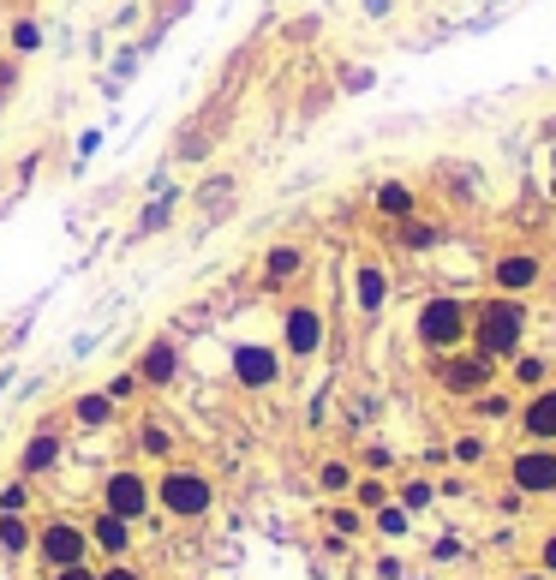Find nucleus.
Returning a JSON list of instances; mask_svg holds the SVG:
<instances>
[{
    "label": "nucleus",
    "mask_w": 556,
    "mask_h": 580,
    "mask_svg": "<svg viewBox=\"0 0 556 580\" xmlns=\"http://www.w3.org/2000/svg\"><path fill=\"white\" fill-rule=\"evenodd\" d=\"M144 449H150V455H168V431H156V425H144Z\"/></svg>",
    "instance_id": "obj_31"
},
{
    "label": "nucleus",
    "mask_w": 556,
    "mask_h": 580,
    "mask_svg": "<svg viewBox=\"0 0 556 580\" xmlns=\"http://www.w3.org/2000/svg\"><path fill=\"white\" fill-rule=\"evenodd\" d=\"M55 580H103V575L84 569V563H67V569H55Z\"/></svg>",
    "instance_id": "obj_33"
},
{
    "label": "nucleus",
    "mask_w": 556,
    "mask_h": 580,
    "mask_svg": "<svg viewBox=\"0 0 556 580\" xmlns=\"http://www.w3.org/2000/svg\"><path fill=\"white\" fill-rule=\"evenodd\" d=\"M431 377H437L443 395L473 401V395H485L490 383H502V365L490 359V353H478V347H454V353H437L431 359Z\"/></svg>",
    "instance_id": "obj_3"
},
{
    "label": "nucleus",
    "mask_w": 556,
    "mask_h": 580,
    "mask_svg": "<svg viewBox=\"0 0 556 580\" xmlns=\"http://www.w3.org/2000/svg\"><path fill=\"white\" fill-rule=\"evenodd\" d=\"M514 401H521V395H514V389L490 383L485 395H473V401H466V407H473V413H478V419H485V425H502V419H514Z\"/></svg>",
    "instance_id": "obj_16"
},
{
    "label": "nucleus",
    "mask_w": 556,
    "mask_h": 580,
    "mask_svg": "<svg viewBox=\"0 0 556 580\" xmlns=\"http://www.w3.org/2000/svg\"><path fill=\"white\" fill-rule=\"evenodd\" d=\"M509 580H556V575H545V569H539V563H533V569H514Z\"/></svg>",
    "instance_id": "obj_35"
},
{
    "label": "nucleus",
    "mask_w": 556,
    "mask_h": 580,
    "mask_svg": "<svg viewBox=\"0 0 556 580\" xmlns=\"http://www.w3.org/2000/svg\"><path fill=\"white\" fill-rule=\"evenodd\" d=\"M330 521H335V533H359V526H365V521H359V514H353V509H335Z\"/></svg>",
    "instance_id": "obj_32"
},
{
    "label": "nucleus",
    "mask_w": 556,
    "mask_h": 580,
    "mask_svg": "<svg viewBox=\"0 0 556 580\" xmlns=\"http://www.w3.org/2000/svg\"><path fill=\"white\" fill-rule=\"evenodd\" d=\"M299 270H306V251L299 246H270V258H263V282H294Z\"/></svg>",
    "instance_id": "obj_17"
},
{
    "label": "nucleus",
    "mask_w": 556,
    "mask_h": 580,
    "mask_svg": "<svg viewBox=\"0 0 556 580\" xmlns=\"http://www.w3.org/2000/svg\"><path fill=\"white\" fill-rule=\"evenodd\" d=\"M395 502H401L407 514H425V509L437 502V478H407V485L395 490Z\"/></svg>",
    "instance_id": "obj_20"
},
{
    "label": "nucleus",
    "mask_w": 556,
    "mask_h": 580,
    "mask_svg": "<svg viewBox=\"0 0 556 580\" xmlns=\"http://www.w3.org/2000/svg\"><path fill=\"white\" fill-rule=\"evenodd\" d=\"M485 437H478V431H466V437H454V449H449V455L454 461H461V466H478V461H485Z\"/></svg>",
    "instance_id": "obj_28"
},
{
    "label": "nucleus",
    "mask_w": 556,
    "mask_h": 580,
    "mask_svg": "<svg viewBox=\"0 0 556 580\" xmlns=\"http://www.w3.org/2000/svg\"><path fill=\"white\" fill-rule=\"evenodd\" d=\"M365 7V19H389V12H395V0H359Z\"/></svg>",
    "instance_id": "obj_34"
},
{
    "label": "nucleus",
    "mask_w": 556,
    "mask_h": 580,
    "mask_svg": "<svg viewBox=\"0 0 556 580\" xmlns=\"http://www.w3.org/2000/svg\"><path fill=\"white\" fill-rule=\"evenodd\" d=\"M437 239H443V228H437V222H425V216H407V222H401V246H407V251H431Z\"/></svg>",
    "instance_id": "obj_22"
},
{
    "label": "nucleus",
    "mask_w": 556,
    "mask_h": 580,
    "mask_svg": "<svg viewBox=\"0 0 556 580\" xmlns=\"http://www.w3.org/2000/svg\"><path fill=\"white\" fill-rule=\"evenodd\" d=\"M103 502H108V514H120V521H138V514H150V478L144 473H114Z\"/></svg>",
    "instance_id": "obj_11"
},
{
    "label": "nucleus",
    "mask_w": 556,
    "mask_h": 580,
    "mask_svg": "<svg viewBox=\"0 0 556 580\" xmlns=\"http://www.w3.org/2000/svg\"><path fill=\"white\" fill-rule=\"evenodd\" d=\"M55 455H60V437H55V431H36V443L24 449V473H43V466H55Z\"/></svg>",
    "instance_id": "obj_25"
},
{
    "label": "nucleus",
    "mask_w": 556,
    "mask_h": 580,
    "mask_svg": "<svg viewBox=\"0 0 556 580\" xmlns=\"http://www.w3.org/2000/svg\"><path fill=\"white\" fill-rule=\"evenodd\" d=\"M103 580H138L132 569H103Z\"/></svg>",
    "instance_id": "obj_36"
},
{
    "label": "nucleus",
    "mask_w": 556,
    "mask_h": 580,
    "mask_svg": "<svg viewBox=\"0 0 556 580\" xmlns=\"http://www.w3.org/2000/svg\"><path fill=\"white\" fill-rule=\"evenodd\" d=\"M371 210H377V216H389V222H407V216H419V192H413L407 180H383L371 192Z\"/></svg>",
    "instance_id": "obj_14"
},
{
    "label": "nucleus",
    "mask_w": 556,
    "mask_h": 580,
    "mask_svg": "<svg viewBox=\"0 0 556 580\" xmlns=\"http://www.w3.org/2000/svg\"><path fill=\"white\" fill-rule=\"evenodd\" d=\"M126 538H132V533H126V521H120V514H96V526H91V545H103L108 557H120V551H126Z\"/></svg>",
    "instance_id": "obj_18"
},
{
    "label": "nucleus",
    "mask_w": 556,
    "mask_h": 580,
    "mask_svg": "<svg viewBox=\"0 0 556 580\" xmlns=\"http://www.w3.org/2000/svg\"><path fill=\"white\" fill-rule=\"evenodd\" d=\"M227 204H234V174H216V180H204V186H198V210L222 216Z\"/></svg>",
    "instance_id": "obj_19"
},
{
    "label": "nucleus",
    "mask_w": 556,
    "mask_h": 580,
    "mask_svg": "<svg viewBox=\"0 0 556 580\" xmlns=\"http://www.w3.org/2000/svg\"><path fill=\"white\" fill-rule=\"evenodd\" d=\"M389 287H395V282H389V270L377 258H365L359 270H353V306H359L365 318H377V311L389 306Z\"/></svg>",
    "instance_id": "obj_13"
},
{
    "label": "nucleus",
    "mask_w": 556,
    "mask_h": 580,
    "mask_svg": "<svg viewBox=\"0 0 556 580\" xmlns=\"http://www.w3.org/2000/svg\"><path fill=\"white\" fill-rule=\"evenodd\" d=\"M227 132V103H216L204 120H186V132H180V144H174V156H186V162H204L210 150H216V138Z\"/></svg>",
    "instance_id": "obj_12"
},
{
    "label": "nucleus",
    "mask_w": 556,
    "mask_h": 580,
    "mask_svg": "<svg viewBox=\"0 0 556 580\" xmlns=\"http://www.w3.org/2000/svg\"><path fill=\"white\" fill-rule=\"evenodd\" d=\"M533 563H539V569H545V575H556V526H551V533H545V538H539Z\"/></svg>",
    "instance_id": "obj_30"
},
{
    "label": "nucleus",
    "mask_w": 556,
    "mask_h": 580,
    "mask_svg": "<svg viewBox=\"0 0 556 580\" xmlns=\"http://www.w3.org/2000/svg\"><path fill=\"white\" fill-rule=\"evenodd\" d=\"M234 377L246 389H275V377H282V353L263 347V342H239L234 347Z\"/></svg>",
    "instance_id": "obj_9"
},
{
    "label": "nucleus",
    "mask_w": 556,
    "mask_h": 580,
    "mask_svg": "<svg viewBox=\"0 0 556 580\" xmlns=\"http://www.w3.org/2000/svg\"><path fill=\"white\" fill-rule=\"evenodd\" d=\"M156 502L174 514V521H198V514H210L216 490H210V478L192 473V466H168V473L156 478Z\"/></svg>",
    "instance_id": "obj_5"
},
{
    "label": "nucleus",
    "mask_w": 556,
    "mask_h": 580,
    "mask_svg": "<svg viewBox=\"0 0 556 580\" xmlns=\"http://www.w3.org/2000/svg\"><path fill=\"white\" fill-rule=\"evenodd\" d=\"M514 431H521V443H556V377L514 401Z\"/></svg>",
    "instance_id": "obj_7"
},
{
    "label": "nucleus",
    "mask_w": 556,
    "mask_h": 580,
    "mask_svg": "<svg viewBox=\"0 0 556 580\" xmlns=\"http://www.w3.org/2000/svg\"><path fill=\"white\" fill-rule=\"evenodd\" d=\"M36 545H43L48 569H67V563H84V551H91V533H79L72 521H48L43 533H36Z\"/></svg>",
    "instance_id": "obj_10"
},
{
    "label": "nucleus",
    "mask_w": 556,
    "mask_h": 580,
    "mask_svg": "<svg viewBox=\"0 0 556 580\" xmlns=\"http://www.w3.org/2000/svg\"><path fill=\"white\" fill-rule=\"evenodd\" d=\"M0 545H7V557H19V551L31 545V526H24L19 514H0Z\"/></svg>",
    "instance_id": "obj_27"
},
{
    "label": "nucleus",
    "mask_w": 556,
    "mask_h": 580,
    "mask_svg": "<svg viewBox=\"0 0 556 580\" xmlns=\"http://www.w3.org/2000/svg\"><path fill=\"white\" fill-rule=\"evenodd\" d=\"M466 335H473V299H461V294H425L419 299V311H413V342L431 353V359L466 347Z\"/></svg>",
    "instance_id": "obj_2"
},
{
    "label": "nucleus",
    "mask_w": 556,
    "mask_h": 580,
    "mask_svg": "<svg viewBox=\"0 0 556 580\" xmlns=\"http://www.w3.org/2000/svg\"><path fill=\"white\" fill-rule=\"evenodd\" d=\"M353 497H359V509H365V514H371V509H383V502L395 497V490H389L383 478H371V473H365V478H353Z\"/></svg>",
    "instance_id": "obj_26"
},
{
    "label": "nucleus",
    "mask_w": 556,
    "mask_h": 580,
    "mask_svg": "<svg viewBox=\"0 0 556 580\" xmlns=\"http://www.w3.org/2000/svg\"><path fill=\"white\" fill-rule=\"evenodd\" d=\"M545 282V258H539V251H497V258H490V294H533V287Z\"/></svg>",
    "instance_id": "obj_6"
},
{
    "label": "nucleus",
    "mask_w": 556,
    "mask_h": 580,
    "mask_svg": "<svg viewBox=\"0 0 556 580\" xmlns=\"http://www.w3.org/2000/svg\"><path fill=\"white\" fill-rule=\"evenodd\" d=\"M509 490L527 502L556 497V443H521L509 455Z\"/></svg>",
    "instance_id": "obj_4"
},
{
    "label": "nucleus",
    "mask_w": 556,
    "mask_h": 580,
    "mask_svg": "<svg viewBox=\"0 0 556 580\" xmlns=\"http://www.w3.org/2000/svg\"><path fill=\"white\" fill-rule=\"evenodd\" d=\"M353 478H359V473H353L347 461H323V466H318V490H323V497H341V490H353Z\"/></svg>",
    "instance_id": "obj_24"
},
{
    "label": "nucleus",
    "mask_w": 556,
    "mask_h": 580,
    "mask_svg": "<svg viewBox=\"0 0 556 580\" xmlns=\"http://www.w3.org/2000/svg\"><path fill=\"white\" fill-rule=\"evenodd\" d=\"M371 526H377V533H383V538H407L413 514H407V509H401V502H395V497H389V502H383V509H371Z\"/></svg>",
    "instance_id": "obj_21"
},
{
    "label": "nucleus",
    "mask_w": 556,
    "mask_h": 580,
    "mask_svg": "<svg viewBox=\"0 0 556 580\" xmlns=\"http://www.w3.org/2000/svg\"><path fill=\"white\" fill-rule=\"evenodd\" d=\"M545 168H551V186H556V144L545 150Z\"/></svg>",
    "instance_id": "obj_37"
},
{
    "label": "nucleus",
    "mask_w": 556,
    "mask_h": 580,
    "mask_svg": "<svg viewBox=\"0 0 556 580\" xmlns=\"http://www.w3.org/2000/svg\"><path fill=\"white\" fill-rule=\"evenodd\" d=\"M527 330H533V311H527L521 294H485V299H473V335H466V347L509 365L527 347Z\"/></svg>",
    "instance_id": "obj_1"
},
{
    "label": "nucleus",
    "mask_w": 556,
    "mask_h": 580,
    "mask_svg": "<svg viewBox=\"0 0 556 580\" xmlns=\"http://www.w3.org/2000/svg\"><path fill=\"white\" fill-rule=\"evenodd\" d=\"M138 371H144V383H168V377H174V347L168 342H150V353H144Z\"/></svg>",
    "instance_id": "obj_23"
},
{
    "label": "nucleus",
    "mask_w": 556,
    "mask_h": 580,
    "mask_svg": "<svg viewBox=\"0 0 556 580\" xmlns=\"http://www.w3.org/2000/svg\"><path fill=\"white\" fill-rule=\"evenodd\" d=\"M108 413H114V395H84L79 401V419L84 425H108Z\"/></svg>",
    "instance_id": "obj_29"
},
{
    "label": "nucleus",
    "mask_w": 556,
    "mask_h": 580,
    "mask_svg": "<svg viewBox=\"0 0 556 580\" xmlns=\"http://www.w3.org/2000/svg\"><path fill=\"white\" fill-rule=\"evenodd\" d=\"M502 371H509V389H521V395H527V389H545V383H551V377H556V371H551V359H545V353H527V347H521V353H514V359H509V365H502Z\"/></svg>",
    "instance_id": "obj_15"
},
{
    "label": "nucleus",
    "mask_w": 556,
    "mask_h": 580,
    "mask_svg": "<svg viewBox=\"0 0 556 580\" xmlns=\"http://www.w3.org/2000/svg\"><path fill=\"white\" fill-rule=\"evenodd\" d=\"M323 335H330V323H323V311L318 306H287V318H282V347L294 353V359H311V353L323 347Z\"/></svg>",
    "instance_id": "obj_8"
}]
</instances>
